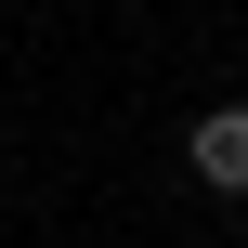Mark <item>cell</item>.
Here are the masks:
<instances>
[{"instance_id": "1", "label": "cell", "mask_w": 248, "mask_h": 248, "mask_svg": "<svg viewBox=\"0 0 248 248\" xmlns=\"http://www.w3.org/2000/svg\"><path fill=\"white\" fill-rule=\"evenodd\" d=\"M183 170H196L209 196H248V105H209V118L183 131Z\"/></svg>"}]
</instances>
